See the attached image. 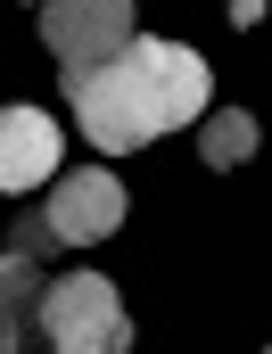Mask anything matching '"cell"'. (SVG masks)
<instances>
[{
	"instance_id": "cell-6",
	"label": "cell",
	"mask_w": 272,
	"mask_h": 354,
	"mask_svg": "<svg viewBox=\"0 0 272 354\" xmlns=\"http://www.w3.org/2000/svg\"><path fill=\"white\" fill-rule=\"evenodd\" d=\"M42 280H50V272L33 264V256L0 248V354L33 346V305H42Z\"/></svg>"
},
{
	"instance_id": "cell-8",
	"label": "cell",
	"mask_w": 272,
	"mask_h": 354,
	"mask_svg": "<svg viewBox=\"0 0 272 354\" xmlns=\"http://www.w3.org/2000/svg\"><path fill=\"white\" fill-rule=\"evenodd\" d=\"M8 248L33 256V264H50V256H58V231H50L42 214H17V223H8Z\"/></svg>"
},
{
	"instance_id": "cell-2",
	"label": "cell",
	"mask_w": 272,
	"mask_h": 354,
	"mask_svg": "<svg viewBox=\"0 0 272 354\" xmlns=\"http://www.w3.org/2000/svg\"><path fill=\"white\" fill-rule=\"evenodd\" d=\"M33 346H50V354H124L132 346V313H124L116 280L107 272H58V280H42Z\"/></svg>"
},
{
	"instance_id": "cell-3",
	"label": "cell",
	"mask_w": 272,
	"mask_h": 354,
	"mask_svg": "<svg viewBox=\"0 0 272 354\" xmlns=\"http://www.w3.org/2000/svg\"><path fill=\"white\" fill-rule=\"evenodd\" d=\"M124 214H132V198H124V181L107 174V165H66V174H50L42 223L58 231V248H99V239H116Z\"/></svg>"
},
{
	"instance_id": "cell-4",
	"label": "cell",
	"mask_w": 272,
	"mask_h": 354,
	"mask_svg": "<svg viewBox=\"0 0 272 354\" xmlns=\"http://www.w3.org/2000/svg\"><path fill=\"white\" fill-rule=\"evenodd\" d=\"M132 33H140V25H132V0H42V41H50V58H58L66 75L116 58Z\"/></svg>"
},
{
	"instance_id": "cell-1",
	"label": "cell",
	"mask_w": 272,
	"mask_h": 354,
	"mask_svg": "<svg viewBox=\"0 0 272 354\" xmlns=\"http://www.w3.org/2000/svg\"><path fill=\"white\" fill-rule=\"evenodd\" d=\"M66 99H75V124H83L91 149L107 157H132L149 149L157 132H181L215 107V75L190 41H165V33H132L116 58H99L83 75H66Z\"/></svg>"
},
{
	"instance_id": "cell-5",
	"label": "cell",
	"mask_w": 272,
	"mask_h": 354,
	"mask_svg": "<svg viewBox=\"0 0 272 354\" xmlns=\"http://www.w3.org/2000/svg\"><path fill=\"white\" fill-rule=\"evenodd\" d=\"M58 174V124L42 107H0V189H50Z\"/></svg>"
},
{
	"instance_id": "cell-9",
	"label": "cell",
	"mask_w": 272,
	"mask_h": 354,
	"mask_svg": "<svg viewBox=\"0 0 272 354\" xmlns=\"http://www.w3.org/2000/svg\"><path fill=\"white\" fill-rule=\"evenodd\" d=\"M264 17V0H231V25H256Z\"/></svg>"
},
{
	"instance_id": "cell-7",
	"label": "cell",
	"mask_w": 272,
	"mask_h": 354,
	"mask_svg": "<svg viewBox=\"0 0 272 354\" xmlns=\"http://www.w3.org/2000/svg\"><path fill=\"white\" fill-rule=\"evenodd\" d=\"M256 149H264V132H256L248 107H206V115H198V157H206L215 174H239Z\"/></svg>"
}]
</instances>
